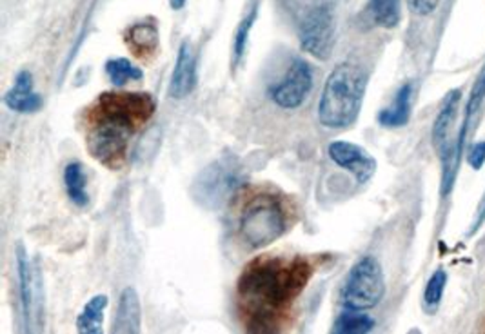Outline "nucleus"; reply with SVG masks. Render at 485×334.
I'll return each instance as SVG.
<instances>
[{"label": "nucleus", "instance_id": "nucleus-23", "mask_svg": "<svg viewBox=\"0 0 485 334\" xmlns=\"http://www.w3.org/2000/svg\"><path fill=\"white\" fill-rule=\"evenodd\" d=\"M445 283H447V273L444 269H436L431 275L429 282L425 285L424 290V309L433 315L436 313V309L440 307L441 298H444Z\"/></svg>", "mask_w": 485, "mask_h": 334}, {"label": "nucleus", "instance_id": "nucleus-21", "mask_svg": "<svg viewBox=\"0 0 485 334\" xmlns=\"http://www.w3.org/2000/svg\"><path fill=\"white\" fill-rule=\"evenodd\" d=\"M106 75L108 79L111 80V84L115 88H122L128 82H137V80H142L144 73L138 66H135L131 60L128 59H109L104 66Z\"/></svg>", "mask_w": 485, "mask_h": 334}, {"label": "nucleus", "instance_id": "nucleus-12", "mask_svg": "<svg viewBox=\"0 0 485 334\" xmlns=\"http://www.w3.org/2000/svg\"><path fill=\"white\" fill-rule=\"evenodd\" d=\"M197 59L189 42H182L178 49L175 69L171 73V82H169V96L171 98L182 100L189 96L197 86Z\"/></svg>", "mask_w": 485, "mask_h": 334}, {"label": "nucleus", "instance_id": "nucleus-10", "mask_svg": "<svg viewBox=\"0 0 485 334\" xmlns=\"http://www.w3.org/2000/svg\"><path fill=\"white\" fill-rule=\"evenodd\" d=\"M313 89V71L305 60L297 59L289 66L284 79L271 88L269 96L282 109L300 108Z\"/></svg>", "mask_w": 485, "mask_h": 334}, {"label": "nucleus", "instance_id": "nucleus-28", "mask_svg": "<svg viewBox=\"0 0 485 334\" xmlns=\"http://www.w3.org/2000/svg\"><path fill=\"white\" fill-rule=\"evenodd\" d=\"M184 4H185V0H169V6H171L173 9H182L184 8Z\"/></svg>", "mask_w": 485, "mask_h": 334}, {"label": "nucleus", "instance_id": "nucleus-2", "mask_svg": "<svg viewBox=\"0 0 485 334\" xmlns=\"http://www.w3.org/2000/svg\"><path fill=\"white\" fill-rule=\"evenodd\" d=\"M157 103L148 93H104L86 113V146L95 160L121 169L128 158L131 136L155 113Z\"/></svg>", "mask_w": 485, "mask_h": 334}, {"label": "nucleus", "instance_id": "nucleus-22", "mask_svg": "<svg viewBox=\"0 0 485 334\" xmlns=\"http://www.w3.org/2000/svg\"><path fill=\"white\" fill-rule=\"evenodd\" d=\"M373 327L374 320L369 315L360 313L357 309H349L335 320V325L331 330L337 334H365L371 333Z\"/></svg>", "mask_w": 485, "mask_h": 334}, {"label": "nucleus", "instance_id": "nucleus-8", "mask_svg": "<svg viewBox=\"0 0 485 334\" xmlns=\"http://www.w3.org/2000/svg\"><path fill=\"white\" fill-rule=\"evenodd\" d=\"M16 276H19V295H21V316L24 333H35L41 327V287L39 273L29 260L24 243H16L15 249Z\"/></svg>", "mask_w": 485, "mask_h": 334}, {"label": "nucleus", "instance_id": "nucleus-6", "mask_svg": "<svg viewBox=\"0 0 485 334\" xmlns=\"http://www.w3.org/2000/svg\"><path fill=\"white\" fill-rule=\"evenodd\" d=\"M385 295V278L380 262L367 255L358 260L342 287V303L347 309L367 310L377 307Z\"/></svg>", "mask_w": 485, "mask_h": 334}, {"label": "nucleus", "instance_id": "nucleus-17", "mask_svg": "<svg viewBox=\"0 0 485 334\" xmlns=\"http://www.w3.org/2000/svg\"><path fill=\"white\" fill-rule=\"evenodd\" d=\"M108 307V296L95 295L76 318V330L81 334H101L104 327V310Z\"/></svg>", "mask_w": 485, "mask_h": 334}, {"label": "nucleus", "instance_id": "nucleus-24", "mask_svg": "<svg viewBox=\"0 0 485 334\" xmlns=\"http://www.w3.org/2000/svg\"><path fill=\"white\" fill-rule=\"evenodd\" d=\"M257 13H258V6L255 4L253 8H251V11L244 16V20H242L240 26L237 28V33H235V39H233V64L235 66H237L242 60V56L245 55L249 33H251V29H253L255 20H257Z\"/></svg>", "mask_w": 485, "mask_h": 334}, {"label": "nucleus", "instance_id": "nucleus-19", "mask_svg": "<svg viewBox=\"0 0 485 334\" xmlns=\"http://www.w3.org/2000/svg\"><path fill=\"white\" fill-rule=\"evenodd\" d=\"M64 186L69 200L76 207H86L89 202L88 196V178H86L84 166L81 162H69L64 169Z\"/></svg>", "mask_w": 485, "mask_h": 334}, {"label": "nucleus", "instance_id": "nucleus-7", "mask_svg": "<svg viewBox=\"0 0 485 334\" xmlns=\"http://www.w3.org/2000/svg\"><path fill=\"white\" fill-rule=\"evenodd\" d=\"M242 186L240 163L231 156H224L209 163L193 183V196L208 209L224 206Z\"/></svg>", "mask_w": 485, "mask_h": 334}, {"label": "nucleus", "instance_id": "nucleus-11", "mask_svg": "<svg viewBox=\"0 0 485 334\" xmlns=\"http://www.w3.org/2000/svg\"><path fill=\"white\" fill-rule=\"evenodd\" d=\"M327 155L338 167L351 173L358 183H367L377 173L374 156L360 148L358 143L337 140V142L329 143Z\"/></svg>", "mask_w": 485, "mask_h": 334}, {"label": "nucleus", "instance_id": "nucleus-26", "mask_svg": "<svg viewBox=\"0 0 485 334\" xmlns=\"http://www.w3.org/2000/svg\"><path fill=\"white\" fill-rule=\"evenodd\" d=\"M467 160H469V166L473 167V169H481V166L485 163V140L484 142H476L471 148L469 151V156H467Z\"/></svg>", "mask_w": 485, "mask_h": 334}, {"label": "nucleus", "instance_id": "nucleus-1", "mask_svg": "<svg viewBox=\"0 0 485 334\" xmlns=\"http://www.w3.org/2000/svg\"><path fill=\"white\" fill-rule=\"evenodd\" d=\"M305 258H257L238 278L237 295L245 325L251 330H277L280 318L311 278Z\"/></svg>", "mask_w": 485, "mask_h": 334}, {"label": "nucleus", "instance_id": "nucleus-27", "mask_svg": "<svg viewBox=\"0 0 485 334\" xmlns=\"http://www.w3.org/2000/svg\"><path fill=\"white\" fill-rule=\"evenodd\" d=\"M485 222V193L484 196H481L480 203H478V209H476V215H474V220H473V227H471L469 235H474V233L480 229L481 226H484Z\"/></svg>", "mask_w": 485, "mask_h": 334}, {"label": "nucleus", "instance_id": "nucleus-9", "mask_svg": "<svg viewBox=\"0 0 485 334\" xmlns=\"http://www.w3.org/2000/svg\"><path fill=\"white\" fill-rule=\"evenodd\" d=\"M300 48L307 55L318 60H327L335 44V20L333 11L327 4L313 8L302 20L298 29Z\"/></svg>", "mask_w": 485, "mask_h": 334}, {"label": "nucleus", "instance_id": "nucleus-15", "mask_svg": "<svg viewBox=\"0 0 485 334\" xmlns=\"http://www.w3.org/2000/svg\"><path fill=\"white\" fill-rule=\"evenodd\" d=\"M126 42H128L129 49L138 59L149 60L158 53L160 36H158V29L155 24H151V22H137V24L128 29Z\"/></svg>", "mask_w": 485, "mask_h": 334}, {"label": "nucleus", "instance_id": "nucleus-4", "mask_svg": "<svg viewBox=\"0 0 485 334\" xmlns=\"http://www.w3.org/2000/svg\"><path fill=\"white\" fill-rule=\"evenodd\" d=\"M287 229V215L273 195H258L245 206L240 216V238L251 249H264L277 242Z\"/></svg>", "mask_w": 485, "mask_h": 334}, {"label": "nucleus", "instance_id": "nucleus-18", "mask_svg": "<svg viewBox=\"0 0 485 334\" xmlns=\"http://www.w3.org/2000/svg\"><path fill=\"white\" fill-rule=\"evenodd\" d=\"M484 100H485V66L481 68L478 79L474 80V86L469 93V100H467V106H465V115H464V120H461V123H460V146H461V149H464L465 140H467V135H469L471 128H473V122L476 120L478 113L481 111Z\"/></svg>", "mask_w": 485, "mask_h": 334}, {"label": "nucleus", "instance_id": "nucleus-3", "mask_svg": "<svg viewBox=\"0 0 485 334\" xmlns=\"http://www.w3.org/2000/svg\"><path fill=\"white\" fill-rule=\"evenodd\" d=\"M367 89V75L354 64L337 66L329 73L318 100V122L327 129H345L357 122Z\"/></svg>", "mask_w": 485, "mask_h": 334}, {"label": "nucleus", "instance_id": "nucleus-14", "mask_svg": "<svg viewBox=\"0 0 485 334\" xmlns=\"http://www.w3.org/2000/svg\"><path fill=\"white\" fill-rule=\"evenodd\" d=\"M6 108L22 115L41 111L42 96L33 88V75L29 71H21L15 76V84L4 95Z\"/></svg>", "mask_w": 485, "mask_h": 334}, {"label": "nucleus", "instance_id": "nucleus-13", "mask_svg": "<svg viewBox=\"0 0 485 334\" xmlns=\"http://www.w3.org/2000/svg\"><path fill=\"white\" fill-rule=\"evenodd\" d=\"M142 327V305L135 287H126L118 296L115 316H113L111 333L137 334Z\"/></svg>", "mask_w": 485, "mask_h": 334}, {"label": "nucleus", "instance_id": "nucleus-20", "mask_svg": "<svg viewBox=\"0 0 485 334\" xmlns=\"http://www.w3.org/2000/svg\"><path fill=\"white\" fill-rule=\"evenodd\" d=\"M367 13L374 26L384 29H393L400 24L402 0H369Z\"/></svg>", "mask_w": 485, "mask_h": 334}, {"label": "nucleus", "instance_id": "nucleus-16", "mask_svg": "<svg viewBox=\"0 0 485 334\" xmlns=\"http://www.w3.org/2000/svg\"><path fill=\"white\" fill-rule=\"evenodd\" d=\"M411 100H413V84L405 82L394 95L389 108L382 109L378 115V122L384 128H404L409 122Z\"/></svg>", "mask_w": 485, "mask_h": 334}, {"label": "nucleus", "instance_id": "nucleus-5", "mask_svg": "<svg viewBox=\"0 0 485 334\" xmlns=\"http://www.w3.org/2000/svg\"><path fill=\"white\" fill-rule=\"evenodd\" d=\"M460 100V89H453V91L447 93L433 126V146L441 160V195L444 196L449 195L451 189H453L460 155L464 151L460 146V136H458V133L454 135V123L458 118Z\"/></svg>", "mask_w": 485, "mask_h": 334}, {"label": "nucleus", "instance_id": "nucleus-25", "mask_svg": "<svg viewBox=\"0 0 485 334\" xmlns=\"http://www.w3.org/2000/svg\"><path fill=\"white\" fill-rule=\"evenodd\" d=\"M409 2V8L413 9V13L420 16H427L431 13L436 11L440 0H407Z\"/></svg>", "mask_w": 485, "mask_h": 334}]
</instances>
